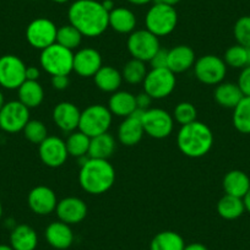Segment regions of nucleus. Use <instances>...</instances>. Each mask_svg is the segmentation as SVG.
<instances>
[{
  "label": "nucleus",
  "mask_w": 250,
  "mask_h": 250,
  "mask_svg": "<svg viewBox=\"0 0 250 250\" xmlns=\"http://www.w3.org/2000/svg\"><path fill=\"white\" fill-rule=\"evenodd\" d=\"M68 18L83 37H98L109 27V13L96 0H76L69 8Z\"/></svg>",
  "instance_id": "obj_1"
},
{
  "label": "nucleus",
  "mask_w": 250,
  "mask_h": 250,
  "mask_svg": "<svg viewBox=\"0 0 250 250\" xmlns=\"http://www.w3.org/2000/svg\"><path fill=\"white\" fill-rule=\"evenodd\" d=\"M115 182V169L108 160L88 158L79 172L83 190L91 195H101L109 190Z\"/></svg>",
  "instance_id": "obj_2"
},
{
  "label": "nucleus",
  "mask_w": 250,
  "mask_h": 250,
  "mask_svg": "<svg viewBox=\"0 0 250 250\" xmlns=\"http://www.w3.org/2000/svg\"><path fill=\"white\" fill-rule=\"evenodd\" d=\"M177 145L180 152L187 157H204L213 146L212 130L208 125L199 120L182 125L177 134Z\"/></svg>",
  "instance_id": "obj_3"
},
{
  "label": "nucleus",
  "mask_w": 250,
  "mask_h": 250,
  "mask_svg": "<svg viewBox=\"0 0 250 250\" xmlns=\"http://www.w3.org/2000/svg\"><path fill=\"white\" fill-rule=\"evenodd\" d=\"M40 64L50 76L69 75L74 68V52L54 43L41 50Z\"/></svg>",
  "instance_id": "obj_4"
},
{
  "label": "nucleus",
  "mask_w": 250,
  "mask_h": 250,
  "mask_svg": "<svg viewBox=\"0 0 250 250\" xmlns=\"http://www.w3.org/2000/svg\"><path fill=\"white\" fill-rule=\"evenodd\" d=\"M177 10L174 6L167 5V4L155 3L146 14V30L157 36L158 38L170 35L177 27Z\"/></svg>",
  "instance_id": "obj_5"
},
{
  "label": "nucleus",
  "mask_w": 250,
  "mask_h": 250,
  "mask_svg": "<svg viewBox=\"0 0 250 250\" xmlns=\"http://www.w3.org/2000/svg\"><path fill=\"white\" fill-rule=\"evenodd\" d=\"M113 114L103 104H91L81 112L79 130L90 138L108 133L112 125Z\"/></svg>",
  "instance_id": "obj_6"
},
{
  "label": "nucleus",
  "mask_w": 250,
  "mask_h": 250,
  "mask_svg": "<svg viewBox=\"0 0 250 250\" xmlns=\"http://www.w3.org/2000/svg\"><path fill=\"white\" fill-rule=\"evenodd\" d=\"M194 74L200 83L208 86H217L223 83L227 74V65L222 58L208 54L196 59Z\"/></svg>",
  "instance_id": "obj_7"
},
{
  "label": "nucleus",
  "mask_w": 250,
  "mask_h": 250,
  "mask_svg": "<svg viewBox=\"0 0 250 250\" xmlns=\"http://www.w3.org/2000/svg\"><path fill=\"white\" fill-rule=\"evenodd\" d=\"M144 131L152 139H166L172 134L174 128L173 115L161 108H150L141 117Z\"/></svg>",
  "instance_id": "obj_8"
},
{
  "label": "nucleus",
  "mask_w": 250,
  "mask_h": 250,
  "mask_svg": "<svg viewBox=\"0 0 250 250\" xmlns=\"http://www.w3.org/2000/svg\"><path fill=\"white\" fill-rule=\"evenodd\" d=\"M144 91L152 100H163L174 91L177 85L175 74L168 68L151 69L144 80Z\"/></svg>",
  "instance_id": "obj_9"
},
{
  "label": "nucleus",
  "mask_w": 250,
  "mask_h": 250,
  "mask_svg": "<svg viewBox=\"0 0 250 250\" xmlns=\"http://www.w3.org/2000/svg\"><path fill=\"white\" fill-rule=\"evenodd\" d=\"M126 47L134 59L146 62L152 59L153 55L161 48V44L157 36L151 33L148 30H138L130 33Z\"/></svg>",
  "instance_id": "obj_10"
},
{
  "label": "nucleus",
  "mask_w": 250,
  "mask_h": 250,
  "mask_svg": "<svg viewBox=\"0 0 250 250\" xmlns=\"http://www.w3.org/2000/svg\"><path fill=\"white\" fill-rule=\"evenodd\" d=\"M26 81V64L20 57L6 54L0 57V86L18 90Z\"/></svg>",
  "instance_id": "obj_11"
},
{
  "label": "nucleus",
  "mask_w": 250,
  "mask_h": 250,
  "mask_svg": "<svg viewBox=\"0 0 250 250\" xmlns=\"http://www.w3.org/2000/svg\"><path fill=\"white\" fill-rule=\"evenodd\" d=\"M57 26L52 20L45 18L35 19L26 28V40L35 49L43 50L57 41Z\"/></svg>",
  "instance_id": "obj_12"
},
{
  "label": "nucleus",
  "mask_w": 250,
  "mask_h": 250,
  "mask_svg": "<svg viewBox=\"0 0 250 250\" xmlns=\"http://www.w3.org/2000/svg\"><path fill=\"white\" fill-rule=\"evenodd\" d=\"M30 122V109L20 101L5 102L0 109V129L5 133L15 134L22 131Z\"/></svg>",
  "instance_id": "obj_13"
},
{
  "label": "nucleus",
  "mask_w": 250,
  "mask_h": 250,
  "mask_svg": "<svg viewBox=\"0 0 250 250\" xmlns=\"http://www.w3.org/2000/svg\"><path fill=\"white\" fill-rule=\"evenodd\" d=\"M40 158L47 167H62L69 157L65 141L58 136H49L38 145Z\"/></svg>",
  "instance_id": "obj_14"
},
{
  "label": "nucleus",
  "mask_w": 250,
  "mask_h": 250,
  "mask_svg": "<svg viewBox=\"0 0 250 250\" xmlns=\"http://www.w3.org/2000/svg\"><path fill=\"white\" fill-rule=\"evenodd\" d=\"M144 112L145 110L136 108L133 114L124 118V120L120 123L119 128H118V140L122 145L131 147V146L138 145L141 141L144 134H145L143 123H141V117H143Z\"/></svg>",
  "instance_id": "obj_15"
},
{
  "label": "nucleus",
  "mask_w": 250,
  "mask_h": 250,
  "mask_svg": "<svg viewBox=\"0 0 250 250\" xmlns=\"http://www.w3.org/2000/svg\"><path fill=\"white\" fill-rule=\"evenodd\" d=\"M28 208L32 212L40 216H47L54 212L57 208L58 199L57 194L53 189L45 185H38L35 187L28 193L27 196Z\"/></svg>",
  "instance_id": "obj_16"
},
{
  "label": "nucleus",
  "mask_w": 250,
  "mask_h": 250,
  "mask_svg": "<svg viewBox=\"0 0 250 250\" xmlns=\"http://www.w3.org/2000/svg\"><path fill=\"white\" fill-rule=\"evenodd\" d=\"M58 218L66 225H78L87 216V205L85 201L76 196H68L58 201L55 208Z\"/></svg>",
  "instance_id": "obj_17"
},
{
  "label": "nucleus",
  "mask_w": 250,
  "mask_h": 250,
  "mask_svg": "<svg viewBox=\"0 0 250 250\" xmlns=\"http://www.w3.org/2000/svg\"><path fill=\"white\" fill-rule=\"evenodd\" d=\"M102 65V55L95 48H81L74 53L73 71L81 78H93Z\"/></svg>",
  "instance_id": "obj_18"
},
{
  "label": "nucleus",
  "mask_w": 250,
  "mask_h": 250,
  "mask_svg": "<svg viewBox=\"0 0 250 250\" xmlns=\"http://www.w3.org/2000/svg\"><path fill=\"white\" fill-rule=\"evenodd\" d=\"M81 110L71 102H60L53 108L52 118L54 124L64 133H73L79 129Z\"/></svg>",
  "instance_id": "obj_19"
},
{
  "label": "nucleus",
  "mask_w": 250,
  "mask_h": 250,
  "mask_svg": "<svg viewBox=\"0 0 250 250\" xmlns=\"http://www.w3.org/2000/svg\"><path fill=\"white\" fill-rule=\"evenodd\" d=\"M196 62L195 52L191 47L179 44L168 50V65L172 73L182 74L194 66Z\"/></svg>",
  "instance_id": "obj_20"
},
{
  "label": "nucleus",
  "mask_w": 250,
  "mask_h": 250,
  "mask_svg": "<svg viewBox=\"0 0 250 250\" xmlns=\"http://www.w3.org/2000/svg\"><path fill=\"white\" fill-rule=\"evenodd\" d=\"M44 237L48 244L58 250H65L74 243V233L69 225L62 221L49 223L44 230Z\"/></svg>",
  "instance_id": "obj_21"
},
{
  "label": "nucleus",
  "mask_w": 250,
  "mask_h": 250,
  "mask_svg": "<svg viewBox=\"0 0 250 250\" xmlns=\"http://www.w3.org/2000/svg\"><path fill=\"white\" fill-rule=\"evenodd\" d=\"M135 95L129 91H115L108 101V109L113 115L126 118L133 114L136 109Z\"/></svg>",
  "instance_id": "obj_22"
},
{
  "label": "nucleus",
  "mask_w": 250,
  "mask_h": 250,
  "mask_svg": "<svg viewBox=\"0 0 250 250\" xmlns=\"http://www.w3.org/2000/svg\"><path fill=\"white\" fill-rule=\"evenodd\" d=\"M222 187L227 195L243 199L250 189V179L247 173L243 170L233 169L225 175Z\"/></svg>",
  "instance_id": "obj_23"
},
{
  "label": "nucleus",
  "mask_w": 250,
  "mask_h": 250,
  "mask_svg": "<svg viewBox=\"0 0 250 250\" xmlns=\"http://www.w3.org/2000/svg\"><path fill=\"white\" fill-rule=\"evenodd\" d=\"M10 245L14 250H36L38 245V235L28 225H18L10 234Z\"/></svg>",
  "instance_id": "obj_24"
},
{
  "label": "nucleus",
  "mask_w": 250,
  "mask_h": 250,
  "mask_svg": "<svg viewBox=\"0 0 250 250\" xmlns=\"http://www.w3.org/2000/svg\"><path fill=\"white\" fill-rule=\"evenodd\" d=\"M213 97H215L216 103L221 107L234 109L235 105L243 100L244 95L240 91L238 83H221L216 86Z\"/></svg>",
  "instance_id": "obj_25"
},
{
  "label": "nucleus",
  "mask_w": 250,
  "mask_h": 250,
  "mask_svg": "<svg viewBox=\"0 0 250 250\" xmlns=\"http://www.w3.org/2000/svg\"><path fill=\"white\" fill-rule=\"evenodd\" d=\"M96 86L103 92L113 93L122 86L123 76L119 70L110 65H102V68L93 76Z\"/></svg>",
  "instance_id": "obj_26"
},
{
  "label": "nucleus",
  "mask_w": 250,
  "mask_h": 250,
  "mask_svg": "<svg viewBox=\"0 0 250 250\" xmlns=\"http://www.w3.org/2000/svg\"><path fill=\"white\" fill-rule=\"evenodd\" d=\"M109 27L122 35L131 33L136 27V16L126 8H114L109 13Z\"/></svg>",
  "instance_id": "obj_27"
},
{
  "label": "nucleus",
  "mask_w": 250,
  "mask_h": 250,
  "mask_svg": "<svg viewBox=\"0 0 250 250\" xmlns=\"http://www.w3.org/2000/svg\"><path fill=\"white\" fill-rule=\"evenodd\" d=\"M18 95L19 101L28 109L40 107L44 100V90L38 81L26 80L18 88Z\"/></svg>",
  "instance_id": "obj_28"
},
{
  "label": "nucleus",
  "mask_w": 250,
  "mask_h": 250,
  "mask_svg": "<svg viewBox=\"0 0 250 250\" xmlns=\"http://www.w3.org/2000/svg\"><path fill=\"white\" fill-rule=\"evenodd\" d=\"M115 151V140L109 133L91 138L88 156L90 158H100L108 160Z\"/></svg>",
  "instance_id": "obj_29"
},
{
  "label": "nucleus",
  "mask_w": 250,
  "mask_h": 250,
  "mask_svg": "<svg viewBox=\"0 0 250 250\" xmlns=\"http://www.w3.org/2000/svg\"><path fill=\"white\" fill-rule=\"evenodd\" d=\"M184 239L174 230L157 233L150 243V250H184Z\"/></svg>",
  "instance_id": "obj_30"
},
{
  "label": "nucleus",
  "mask_w": 250,
  "mask_h": 250,
  "mask_svg": "<svg viewBox=\"0 0 250 250\" xmlns=\"http://www.w3.org/2000/svg\"><path fill=\"white\" fill-rule=\"evenodd\" d=\"M244 201L237 196L225 194L217 203L218 215L225 220H237L244 213Z\"/></svg>",
  "instance_id": "obj_31"
},
{
  "label": "nucleus",
  "mask_w": 250,
  "mask_h": 250,
  "mask_svg": "<svg viewBox=\"0 0 250 250\" xmlns=\"http://www.w3.org/2000/svg\"><path fill=\"white\" fill-rule=\"evenodd\" d=\"M90 143L91 138L83 134V131H73L69 134L68 139L65 141L66 150H68L69 156L71 157H83V156L88 155V150H90Z\"/></svg>",
  "instance_id": "obj_32"
},
{
  "label": "nucleus",
  "mask_w": 250,
  "mask_h": 250,
  "mask_svg": "<svg viewBox=\"0 0 250 250\" xmlns=\"http://www.w3.org/2000/svg\"><path fill=\"white\" fill-rule=\"evenodd\" d=\"M233 125L239 133L250 134V97H243L233 109Z\"/></svg>",
  "instance_id": "obj_33"
},
{
  "label": "nucleus",
  "mask_w": 250,
  "mask_h": 250,
  "mask_svg": "<svg viewBox=\"0 0 250 250\" xmlns=\"http://www.w3.org/2000/svg\"><path fill=\"white\" fill-rule=\"evenodd\" d=\"M146 75H147V68H146L145 62L134 59V58L125 64L122 70L123 80L130 85H138V83H144Z\"/></svg>",
  "instance_id": "obj_34"
},
{
  "label": "nucleus",
  "mask_w": 250,
  "mask_h": 250,
  "mask_svg": "<svg viewBox=\"0 0 250 250\" xmlns=\"http://www.w3.org/2000/svg\"><path fill=\"white\" fill-rule=\"evenodd\" d=\"M83 36L81 35L80 31L74 27L71 23H69V25H62L58 28L55 43L70 50H74L80 47L81 42H83Z\"/></svg>",
  "instance_id": "obj_35"
},
{
  "label": "nucleus",
  "mask_w": 250,
  "mask_h": 250,
  "mask_svg": "<svg viewBox=\"0 0 250 250\" xmlns=\"http://www.w3.org/2000/svg\"><path fill=\"white\" fill-rule=\"evenodd\" d=\"M226 65L233 69H243L248 65V49L240 44L228 48L223 57Z\"/></svg>",
  "instance_id": "obj_36"
},
{
  "label": "nucleus",
  "mask_w": 250,
  "mask_h": 250,
  "mask_svg": "<svg viewBox=\"0 0 250 250\" xmlns=\"http://www.w3.org/2000/svg\"><path fill=\"white\" fill-rule=\"evenodd\" d=\"M22 131L26 140H28L32 144H36V145H40L42 141H44L48 138L47 126H45L44 123L37 119H30V122L25 125Z\"/></svg>",
  "instance_id": "obj_37"
},
{
  "label": "nucleus",
  "mask_w": 250,
  "mask_h": 250,
  "mask_svg": "<svg viewBox=\"0 0 250 250\" xmlns=\"http://www.w3.org/2000/svg\"><path fill=\"white\" fill-rule=\"evenodd\" d=\"M173 119L180 125H187L195 122L198 118V110L195 105L190 102H180L175 105L173 110Z\"/></svg>",
  "instance_id": "obj_38"
},
{
  "label": "nucleus",
  "mask_w": 250,
  "mask_h": 250,
  "mask_svg": "<svg viewBox=\"0 0 250 250\" xmlns=\"http://www.w3.org/2000/svg\"><path fill=\"white\" fill-rule=\"evenodd\" d=\"M233 35L238 44L250 48V16H243L238 19L233 27Z\"/></svg>",
  "instance_id": "obj_39"
},
{
  "label": "nucleus",
  "mask_w": 250,
  "mask_h": 250,
  "mask_svg": "<svg viewBox=\"0 0 250 250\" xmlns=\"http://www.w3.org/2000/svg\"><path fill=\"white\" fill-rule=\"evenodd\" d=\"M148 62H150L151 69L167 68V65H168V50L160 48V49H158V52L156 53L155 55H153L152 59H151Z\"/></svg>",
  "instance_id": "obj_40"
},
{
  "label": "nucleus",
  "mask_w": 250,
  "mask_h": 250,
  "mask_svg": "<svg viewBox=\"0 0 250 250\" xmlns=\"http://www.w3.org/2000/svg\"><path fill=\"white\" fill-rule=\"evenodd\" d=\"M238 86L245 97H250V66L247 65L242 69L239 79H238Z\"/></svg>",
  "instance_id": "obj_41"
},
{
  "label": "nucleus",
  "mask_w": 250,
  "mask_h": 250,
  "mask_svg": "<svg viewBox=\"0 0 250 250\" xmlns=\"http://www.w3.org/2000/svg\"><path fill=\"white\" fill-rule=\"evenodd\" d=\"M52 83L53 88L58 91H62V90H66L70 85V79H69V75H55L52 76Z\"/></svg>",
  "instance_id": "obj_42"
},
{
  "label": "nucleus",
  "mask_w": 250,
  "mask_h": 250,
  "mask_svg": "<svg viewBox=\"0 0 250 250\" xmlns=\"http://www.w3.org/2000/svg\"><path fill=\"white\" fill-rule=\"evenodd\" d=\"M135 100H136V107H138L139 109H143V110L150 109V105L151 103H152V98H151L145 91L139 93V95H136Z\"/></svg>",
  "instance_id": "obj_43"
},
{
  "label": "nucleus",
  "mask_w": 250,
  "mask_h": 250,
  "mask_svg": "<svg viewBox=\"0 0 250 250\" xmlns=\"http://www.w3.org/2000/svg\"><path fill=\"white\" fill-rule=\"evenodd\" d=\"M41 76V70L35 65L26 66V80L38 81Z\"/></svg>",
  "instance_id": "obj_44"
},
{
  "label": "nucleus",
  "mask_w": 250,
  "mask_h": 250,
  "mask_svg": "<svg viewBox=\"0 0 250 250\" xmlns=\"http://www.w3.org/2000/svg\"><path fill=\"white\" fill-rule=\"evenodd\" d=\"M184 250H208V249L205 247V245L201 244V243H191V244L185 245Z\"/></svg>",
  "instance_id": "obj_45"
},
{
  "label": "nucleus",
  "mask_w": 250,
  "mask_h": 250,
  "mask_svg": "<svg viewBox=\"0 0 250 250\" xmlns=\"http://www.w3.org/2000/svg\"><path fill=\"white\" fill-rule=\"evenodd\" d=\"M102 5L108 13H110V11L114 9V3H113V0H104V1H102Z\"/></svg>",
  "instance_id": "obj_46"
},
{
  "label": "nucleus",
  "mask_w": 250,
  "mask_h": 250,
  "mask_svg": "<svg viewBox=\"0 0 250 250\" xmlns=\"http://www.w3.org/2000/svg\"><path fill=\"white\" fill-rule=\"evenodd\" d=\"M243 201H244V206H245V210L250 213V189L248 190V193L245 194V196L243 198Z\"/></svg>",
  "instance_id": "obj_47"
},
{
  "label": "nucleus",
  "mask_w": 250,
  "mask_h": 250,
  "mask_svg": "<svg viewBox=\"0 0 250 250\" xmlns=\"http://www.w3.org/2000/svg\"><path fill=\"white\" fill-rule=\"evenodd\" d=\"M179 1H182V0H156V3H163V4H167V5H170V6L177 5Z\"/></svg>",
  "instance_id": "obj_48"
},
{
  "label": "nucleus",
  "mask_w": 250,
  "mask_h": 250,
  "mask_svg": "<svg viewBox=\"0 0 250 250\" xmlns=\"http://www.w3.org/2000/svg\"><path fill=\"white\" fill-rule=\"evenodd\" d=\"M129 3L134 4V5H145V4L151 3L152 0H128Z\"/></svg>",
  "instance_id": "obj_49"
},
{
  "label": "nucleus",
  "mask_w": 250,
  "mask_h": 250,
  "mask_svg": "<svg viewBox=\"0 0 250 250\" xmlns=\"http://www.w3.org/2000/svg\"><path fill=\"white\" fill-rule=\"evenodd\" d=\"M4 104H5V98H4V93L0 90V109L3 108Z\"/></svg>",
  "instance_id": "obj_50"
},
{
  "label": "nucleus",
  "mask_w": 250,
  "mask_h": 250,
  "mask_svg": "<svg viewBox=\"0 0 250 250\" xmlns=\"http://www.w3.org/2000/svg\"><path fill=\"white\" fill-rule=\"evenodd\" d=\"M0 250H14L11 248V245H6V244H0Z\"/></svg>",
  "instance_id": "obj_51"
},
{
  "label": "nucleus",
  "mask_w": 250,
  "mask_h": 250,
  "mask_svg": "<svg viewBox=\"0 0 250 250\" xmlns=\"http://www.w3.org/2000/svg\"><path fill=\"white\" fill-rule=\"evenodd\" d=\"M52 1H54V3H58V4H64V3H68V1H70V0H52Z\"/></svg>",
  "instance_id": "obj_52"
},
{
  "label": "nucleus",
  "mask_w": 250,
  "mask_h": 250,
  "mask_svg": "<svg viewBox=\"0 0 250 250\" xmlns=\"http://www.w3.org/2000/svg\"><path fill=\"white\" fill-rule=\"evenodd\" d=\"M248 49V65L250 66V48H247Z\"/></svg>",
  "instance_id": "obj_53"
},
{
  "label": "nucleus",
  "mask_w": 250,
  "mask_h": 250,
  "mask_svg": "<svg viewBox=\"0 0 250 250\" xmlns=\"http://www.w3.org/2000/svg\"><path fill=\"white\" fill-rule=\"evenodd\" d=\"M1 216H3V205L0 203V218H1Z\"/></svg>",
  "instance_id": "obj_54"
}]
</instances>
